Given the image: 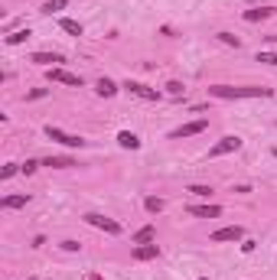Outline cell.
Instances as JSON below:
<instances>
[{
  "label": "cell",
  "mask_w": 277,
  "mask_h": 280,
  "mask_svg": "<svg viewBox=\"0 0 277 280\" xmlns=\"http://www.w3.org/2000/svg\"><path fill=\"white\" fill-rule=\"evenodd\" d=\"M209 94L212 98H271L274 88H264V85H209Z\"/></svg>",
  "instance_id": "1"
},
{
  "label": "cell",
  "mask_w": 277,
  "mask_h": 280,
  "mask_svg": "<svg viewBox=\"0 0 277 280\" xmlns=\"http://www.w3.org/2000/svg\"><path fill=\"white\" fill-rule=\"evenodd\" d=\"M46 137L55 140V143H62V147H72V150H82L88 143L85 137H79V134H69L62 131V127H55V124H46Z\"/></svg>",
  "instance_id": "2"
},
{
  "label": "cell",
  "mask_w": 277,
  "mask_h": 280,
  "mask_svg": "<svg viewBox=\"0 0 277 280\" xmlns=\"http://www.w3.org/2000/svg\"><path fill=\"white\" fill-rule=\"evenodd\" d=\"M238 150H241V137H238V134H225L219 143L209 147V160H219V156H225V153H238Z\"/></svg>",
  "instance_id": "3"
},
{
  "label": "cell",
  "mask_w": 277,
  "mask_h": 280,
  "mask_svg": "<svg viewBox=\"0 0 277 280\" xmlns=\"http://www.w3.org/2000/svg\"><path fill=\"white\" fill-rule=\"evenodd\" d=\"M85 222H88L92 228H101V232H108V234H121V222H114V218H108V215L88 212V215H85Z\"/></svg>",
  "instance_id": "4"
},
{
  "label": "cell",
  "mask_w": 277,
  "mask_h": 280,
  "mask_svg": "<svg viewBox=\"0 0 277 280\" xmlns=\"http://www.w3.org/2000/svg\"><path fill=\"white\" fill-rule=\"evenodd\" d=\"M46 78L49 82H59V85H72V88H82V75H75V72H65V69H49L46 72Z\"/></svg>",
  "instance_id": "5"
},
{
  "label": "cell",
  "mask_w": 277,
  "mask_h": 280,
  "mask_svg": "<svg viewBox=\"0 0 277 280\" xmlns=\"http://www.w3.org/2000/svg\"><path fill=\"white\" fill-rule=\"evenodd\" d=\"M206 127H209V121H206V117H199V121H189V124L176 127L170 137H173V140H186V137H196V134H202Z\"/></svg>",
  "instance_id": "6"
},
{
  "label": "cell",
  "mask_w": 277,
  "mask_h": 280,
  "mask_svg": "<svg viewBox=\"0 0 277 280\" xmlns=\"http://www.w3.org/2000/svg\"><path fill=\"white\" fill-rule=\"evenodd\" d=\"M124 88H127L131 94H137V98H143V101H157V98H160V92H157V88L143 85V82H131V78H127V82H124Z\"/></svg>",
  "instance_id": "7"
},
{
  "label": "cell",
  "mask_w": 277,
  "mask_h": 280,
  "mask_svg": "<svg viewBox=\"0 0 277 280\" xmlns=\"http://www.w3.org/2000/svg\"><path fill=\"white\" fill-rule=\"evenodd\" d=\"M238 238H245V228H241V225H225V228H219V232H212V244L238 241Z\"/></svg>",
  "instance_id": "8"
},
{
  "label": "cell",
  "mask_w": 277,
  "mask_h": 280,
  "mask_svg": "<svg viewBox=\"0 0 277 280\" xmlns=\"http://www.w3.org/2000/svg\"><path fill=\"white\" fill-rule=\"evenodd\" d=\"M30 202V192H16V195H3L0 199V209L10 212V209H23V205Z\"/></svg>",
  "instance_id": "9"
},
{
  "label": "cell",
  "mask_w": 277,
  "mask_h": 280,
  "mask_svg": "<svg viewBox=\"0 0 277 280\" xmlns=\"http://www.w3.org/2000/svg\"><path fill=\"white\" fill-rule=\"evenodd\" d=\"M277 13V7H254V10H245V20L248 23H261V20H268V16H274Z\"/></svg>",
  "instance_id": "10"
},
{
  "label": "cell",
  "mask_w": 277,
  "mask_h": 280,
  "mask_svg": "<svg viewBox=\"0 0 277 280\" xmlns=\"http://www.w3.org/2000/svg\"><path fill=\"white\" fill-rule=\"evenodd\" d=\"M153 257H160L157 241H150V244H137V248H134V261H153Z\"/></svg>",
  "instance_id": "11"
},
{
  "label": "cell",
  "mask_w": 277,
  "mask_h": 280,
  "mask_svg": "<svg viewBox=\"0 0 277 280\" xmlns=\"http://www.w3.org/2000/svg\"><path fill=\"white\" fill-rule=\"evenodd\" d=\"M189 215H196V218H219L222 215V209L219 205H189Z\"/></svg>",
  "instance_id": "12"
},
{
  "label": "cell",
  "mask_w": 277,
  "mask_h": 280,
  "mask_svg": "<svg viewBox=\"0 0 277 280\" xmlns=\"http://www.w3.org/2000/svg\"><path fill=\"white\" fill-rule=\"evenodd\" d=\"M43 166H52V170H72V166H79L72 156H46Z\"/></svg>",
  "instance_id": "13"
},
{
  "label": "cell",
  "mask_w": 277,
  "mask_h": 280,
  "mask_svg": "<svg viewBox=\"0 0 277 280\" xmlns=\"http://www.w3.org/2000/svg\"><path fill=\"white\" fill-rule=\"evenodd\" d=\"M33 62L46 65V69H55V65L62 62V55H59V52H33Z\"/></svg>",
  "instance_id": "14"
},
{
  "label": "cell",
  "mask_w": 277,
  "mask_h": 280,
  "mask_svg": "<svg viewBox=\"0 0 277 280\" xmlns=\"http://www.w3.org/2000/svg\"><path fill=\"white\" fill-rule=\"evenodd\" d=\"M118 143L124 150H140V137H137V134H131V131H121L118 134Z\"/></svg>",
  "instance_id": "15"
},
{
  "label": "cell",
  "mask_w": 277,
  "mask_h": 280,
  "mask_svg": "<svg viewBox=\"0 0 277 280\" xmlns=\"http://www.w3.org/2000/svg\"><path fill=\"white\" fill-rule=\"evenodd\" d=\"M95 92L101 94V98H114V94H118V85H114V82H111V78H98Z\"/></svg>",
  "instance_id": "16"
},
{
  "label": "cell",
  "mask_w": 277,
  "mask_h": 280,
  "mask_svg": "<svg viewBox=\"0 0 277 280\" xmlns=\"http://www.w3.org/2000/svg\"><path fill=\"white\" fill-rule=\"evenodd\" d=\"M150 241H157V228H153V225H143L140 232L134 234V244H150Z\"/></svg>",
  "instance_id": "17"
},
{
  "label": "cell",
  "mask_w": 277,
  "mask_h": 280,
  "mask_svg": "<svg viewBox=\"0 0 277 280\" xmlns=\"http://www.w3.org/2000/svg\"><path fill=\"white\" fill-rule=\"evenodd\" d=\"M163 199H160V195H147V199H143V209L150 212V215H157V212H163Z\"/></svg>",
  "instance_id": "18"
},
{
  "label": "cell",
  "mask_w": 277,
  "mask_h": 280,
  "mask_svg": "<svg viewBox=\"0 0 277 280\" xmlns=\"http://www.w3.org/2000/svg\"><path fill=\"white\" fill-rule=\"evenodd\" d=\"M59 26H62L69 36H82V23H79V20H69V16H62V20H59Z\"/></svg>",
  "instance_id": "19"
},
{
  "label": "cell",
  "mask_w": 277,
  "mask_h": 280,
  "mask_svg": "<svg viewBox=\"0 0 277 280\" xmlns=\"http://www.w3.org/2000/svg\"><path fill=\"white\" fill-rule=\"evenodd\" d=\"M30 39V30H13L7 36V46H20V43H26Z\"/></svg>",
  "instance_id": "20"
},
{
  "label": "cell",
  "mask_w": 277,
  "mask_h": 280,
  "mask_svg": "<svg viewBox=\"0 0 277 280\" xmlns=\"http://www.w3.org/2000/svg\"><path fill=\"white\" fill-rule=\"evenodd\" d=\"M219 43H225V46H235V49H241V39H238L235 33H229V30H222V33H219Z\"/></svg>",
  "instance_id": "21"
},
{
  "label": "cell",
  "mask_w": 277,
  "mask_h": 280,
  "mask_svg": "<svg viewBox=\"0 0 277 280\" xmlns=\"http://www.w3.org/2000/svg\"><path fill=\"white\" fill-rule=\"evenodd\" d=\"M65 3H69V0H46V3H43V13H55V10H65Z\"/></svg>",
  "instance_id": "22"
},
{
  "label": "cell",
  "mask_w": 277,
  "mask_h": 280,
  "mask_svg": "<svg viewBox=\"0 0 277 280\" xmlns=\"http://www.w3.org/2000/svg\"><path fill=\"white\" fill-rule=\"evenodd\" d=\"M43 166V160H26V163H20V173H26V176H33V173Z\"/></svg>",
  "instance_id": "23"
},
{
  "label": "cell",
  "mask_w": 277,
  "mask_h": 280,
  "mask_svg": "<svg viewBox=\"0 0 277 280\" xmlns=\"http://www.w3.org/2000/svg\"><path fill=\"white\" fill-rule=\"evenodd\" d=\"M16 173H20V166H16V163H7L3 170H0V179H13Z\"/></svg>",
  "instance_id": "24"
},
{
  "label": "cell",
  "mask_w": 277,
  "mask_h": 280,
  "mask_svg": "<svg viewBox=\"0 0 277 280\" xmlns=\"http://www.w3.org/2000/svg\"><path fill=\"white\" fill-rule=\"evenodd\" d=\"M186 192H192V195H202V199H209V195H212V186H189Z\"/></svg>",
  "instance_id": "25"
},
{
  "label": "cell",
  "mask_w": 277,
  "mask_h": 280,
  "mask_svg": "<svg viewBox=\"0 0 277 280\" xmlns=\"http://www.w3.org/2000/svg\"><path fill=\"white\" fill-rule=\"evenodd\" d=\"M258 62H264V65H277V52H258Z\"/></svg>",
  "instance_id": "26"
},
{
  "label": "cell",
  "mask_w": 277,
  "mask_h": 280,
  "mask_svg": "<svg viewBox=\"0 0 277 280\" xmlns=\"http://www.w3.org/2000/svg\"><path fill=\"white\" fill-rule=\"evenodd\" d=\"M186 88H183V82H166V94H183Z\"/></svg>",
  "instance_id": "27"
},
{
  "label": "cell",
  "mask_w": 277,
  "mask_h": 280,
  "mask_svg": "<svg viewBox=\"0 0 277 280\" xmlns=\"http://www.w3.org/2000/svg\"><path fill=\"white\" fill-rule=\"evenodd\" d=\"M59 248H62V251H79L82 244H79V241H72V238H69V241H62V244H59Z\"/></svg>",
  "instance_id": "28"
},
{
  "label": "cell",
  "mask_w": 277,
  "mask_h": 280,
  "mask_svg": "<svg viewBox=\"0 0 277 280\" xmlns=\"http://www.w3.org/2000/svg\"><path fill=\"white\" fill-rule=\"evenodd\" d=\"M26 98H33V101H36V98H46V88H33V92L26 94Z\"/></svg>",
  "instance_id": "29"
},
{
  "label": "cell",
  "mask_w": 277,
  "mask_h": 280,
  "mask_svg": "<svg viewBox=\"0 0 277 280\" xmlns=\"http://www.w3.org/2000/svg\"><path fill=\"white\" fill-rule=\"evenodd\" d=\"M88 280H104V277H101V274H88Z\"/></svg>",
  "instance_id": "30"
},
{
  "label": "cell",
  "mask_w": 277,
  "mask_h": 280,
  "mask_svg": "<svg viewBox=\"0 0 277 280\" xmlns=\"http://www.w3.org/2000/svg\"><path fill=\"white\" fill-rule=\"evenodd\" d=\"M199 280H209V277H199Z\"/></svg>",
  "instance_id": "31"
},
{
  "label": "cell",
  "mask_w": 277,
  "mask_h": 280,
  "mask_svg": "<svg viewBox=\"0 0 277 280\" xmlns=\"http://www.w3.org/2000/svg\"><path fill=\"white\" fill-rule=\"evenodd\" d=\"M26 280H33V277H26Z\"/></svg>",
  "instance_id": "32"
}]
</instances>
